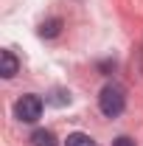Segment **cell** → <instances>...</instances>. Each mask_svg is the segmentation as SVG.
<instances>
[{
  "label": "cell",
  "instance_id": "cell-5",
  "mask_svg": "<svg viewBox=\"0 0 143 146\" xmlns=\"http://www.w3.org/2000/svg\"><path fill=\"white\" fill-rule=\"evenodd\" d=\"M59 31H62V20L59 17H51V20H45V23L39 25V36H45V39L59 36Z\"/></svg>",
  "mask_w": 143,
  "mask_h": 146
},
{
  "label": "cell",
  "instance_id": "cell-3",
  "mask_svg": "<svg viewBox=\"0 0 143 146\" xmlns=\"http://www.w3.org/2000/svg\"><path fill=\"white\" fill-rule=\"evenodd\" d=\"M17 70H20L17 56L11 54V51H3V54H0V76H3V79H11Z\"/></svg>",
  "mask_w": 143,
  "mask_h": 146
},
{
  "label": "cell",
  "instance_id": "cell-1",
  "mask_svg": "<svg viewBox=\"0 0 143 146\" xmlns=\"http://www.w3.org/2000/svg\"><path fill=\"white\" fill-rule=\"evenodd\" d=\"M126 107V90L121 84H104L101 93H98V110L107 115V118H118Z\"/></svg>",
  "mask_w": 143,
  "mask_h": 146
},
{
  "label": "cell",
  "instance_id": "cell-4",
  "mask_svg": "<svg viewBox=\"0 0 143 146\" xmlns=\"http://www.w3.org/2000/svg\"><path fill=\"white\" fill-rule=\"evenodd\" d=\"M31 143L34 146H59L56 143V135L51 129H34L31 132Z\"/></svg>",
  "mask_w": 143,
  "mask_h": 146
},
{
  "label": "cell",
  "instance_id": "cell-7",
  "mask_svg": "<svg viewBox=\"0 0 143 146\" xmlns=\"http://www.w3.org/2000/svg\"><path fill=\"white\" fill-rule=\"evenodd\" d=\"M112 146H135V141H132V138H126V135H121V138H115V141H112Z\"/></svg>",
  "mask_w": 143,
  "mask_h": 146
},
{
  "label": "cell",
  "instance_id": "cell-2",
  "mask_svg": "<svg viewBox=\"0 0 143 146\" xmlns=\"http://www.w3.org/2000/svg\"><path fill=\"white\" fill-rule=\"evenodd\" d=\"M14 115H17L23 124H34V121H39V115H42V98H39L36 93L20 96L17 104H14Z\"/></svg>",
  "mask_w": 143,
  "mask_h": 146
},
{
  "label": "cell",
  "instance_id": "cell-6",
  "mask_svg": "<svg viewBox=\"0 0 143 146\" xmlns=\"http://www.w3.org/2000/svg\"><path fill=\"white\" fill-rule=\"evenodd\" d=\"M65 146H95V141L90 135H84V132H73V135H68Z\"/></svg>",
  "mask_w": 143,
  "mask_h": 146
},
{
  "label": "cell",
  "instance_id": "cell-8",
  "mask_svg": "<svg viewBox=\"0 0 143 146\" xmlns=\"http://www.w3.org/2000/svg\"><path fill=\"white\" fill-rule=\"evenodd\" d=\"M65 101H70V93H62V90H59L54 96V104H65Z\"/></svg>",
  "mask_w": 143,
  "mask_h": 146
}]
</instances>
